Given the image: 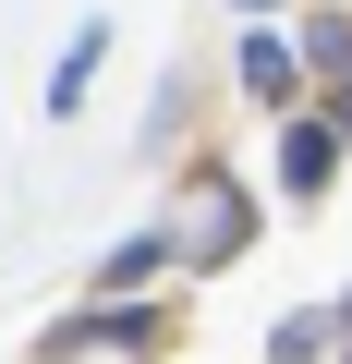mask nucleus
<instances>
[{
  "label": "nucleus",
  "instance_id": "nucleus-1",
  "mask_svg": "<svg viewBox=\"0 0 352 364\" xmlns=\"http://www.w3.org/2000/svg\"><path fill=\"white\" fill-rule=\"evenodd\" d=\"M340 146H352L340 122H279V182H292V195H316V182L340 170Z\"/></svg>",
  "mask_w": 352,
  "mask_h": 364
},
{
  "label": "nucleus",
  "instance_id": "nucleus-2",
  "mask_svg": "<svg viewBox=\"0 0 352 364\" xmlns=\"http://www.w3.org/2000/svg\"><path fill=\"white\" fill-rule=\"evenodd\" d=\"M85 340H110V352H146V340H158V316H134V304H110V316H61L37 352L61 364V352H85Z\"/></svg>",
  "mask_w": 352,
  "mask_h": 364
},
{
  "label": "nucleus",
  "instance_id": "nucleus-3",
  "mask_svg": "<svg viewBox=\"0 0 352 364\" xmlns=\"http://www.w3.org/2000/svg\"><path fill=\"white\" fill-rule=\"evenodd\" d=\"M183 255H207V267H219V255H243V207H231V182H207V207L183 219Z\"/></svg>",
  "mask_w": 352,
  "mask_h": 364
},
{
  "label": "nucleus",
  "instance_id": "nucleus-4",
  "mask_svg": "<svg viewBox=\"0 0 352 364\" xmlns=\"http://www.w3.org/2000/svg\"><path fill=\"white\" fill-rule=\"evenodd\" d=\"M170 255H183V231H134V243H122V255L97 267V291H134V279H158Z\"/></svg>",
  "mask_w": 352,
  "mask_h": 364
},
{
  "label": "nucleus",
  "instance_id": "nucleus-5",
  "mask_svg": "<svg viewBox=\"0 0 352 364\" xmlns=\"http://www.w3.org/2000/svg\"><path fill=\"white\" fill-rule=\"evenodd\" d=\"M243 85H255V97H279V109H292V49H279V37H243Z\"/></svg>",
  "mask_w": 352,
  "mask_h": 364
},
{
  "label": "nucleus",
  "instance_id": "nucleus-6",
  "mask_svg": "<svg viewBox=\"0 0 352 364\" xmlns=\"http://www.w3.org/2000/svg\"><path fill=\"white\" fill-rule=\"evenodd\" d=\"M85 73H97V25L61 49V73H49V109H85Z\"/></svg>",
  "mask_w": 352,
  "mask_h": 364
},
{
  "label": "nucleus",
  "instance_id": "nucleus-7",
  "mask_svg": "<svg viewBox=\"0 0 352 364\" xmlns=\"http://www.w3.org/2000/svg\"><path fill=\"white\" fill-rule=\"evenodd\" d=\"M316 352H328V316H279L267 328V364H316Z\"/></svg>",
  "mask_w": 352,
  "mask_h": 364
},
{
  "label": "nucleus",
  "instance_id": "nucleus-8",
  "mask_svg": "<svg viewBox=\"0 0 352 364\" xmlns=\"http://www.w3.org/2000/svg\"><path fill=\"white\" fill-rule=\"evenodd\" d=\"M328 122H340V134H352V85H340V109H328Z\"/></svg>",
  "mask_w": 352,
  "mask_h": 364
},
{
  "label": "nucleus",
  "instance_id": "nucleus-9",
  "mask_svg": "<svg viewBox=\"0 0 352 364\" xmlns=\"http://www.w3.org/2000/svg\"><path fill=\"white\" fill-rule=\"evenodd\" d=\"M255 13H267V0H255Z\"/></svg>",
  "mask_w": 352,
  "mask_h": 364
},
{
  "label": "nucleus",
  "instance_id": "nucleus-10",
  "mask_svg": "<svg viewBox=\"0 0 352 364\" xmlns=\"http://www.w3.org/2000/svg\"><path fill=\"white\" fill-rule=\"evenodd\" d=\"M340 364H352V352H340Z\"/></svg>",
  "mask_w": 352,
  "mask_h": 364
}]
</instances>
